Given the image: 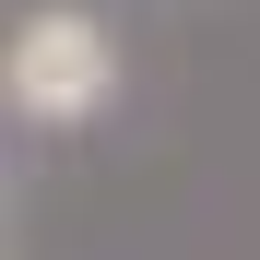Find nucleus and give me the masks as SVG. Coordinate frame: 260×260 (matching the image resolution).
I'll return each mask as SVG.
<instances>
[{
  "label": "nucleus",
  "instance_id": "f257e3e1",
  "mask_svg": "<svg viewBox=\"0 0 260 260\" xmlns=\"http://www.w3.org/2000/svg\"><path fill=\"white\" fill-rule=\"evenodd\" d=\"M0 95H12V118L36 130H83L118 107V36L83 12V0H36V12L12 24V48H0Z\"/></svg>",
  "mask_w": 260,
  "mask_h": 260
}]
</instances>
